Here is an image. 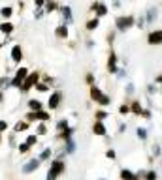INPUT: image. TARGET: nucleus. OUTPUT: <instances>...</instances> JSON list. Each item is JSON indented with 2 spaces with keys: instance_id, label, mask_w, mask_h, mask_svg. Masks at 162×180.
<instances>
[{
  "instance_id": "nucleus-1",
  "label": "nucleus",
  "mask_w": 162,
  "mask_h": 180,
  "mask_svg": "<svg viewBox=\"0 0 162 180\" xmlns=\"http://www.w3.org/2000/svg\"><path fill=\"white\" fill-rule=\"evenodd\" d=\"M60 173H64V163L60 160H57V162H53V165H51V169L47 173V180H55Z\"/></svg>"
},
{
  "instance_id": "nucleus-2",
  "label": "nucleus",
  "mask_w": 162,
  "mask_h": 180,
  "mask_svg": "<svg viewBox=\"0 0 162 180\" xmlns=\"http://www.w3.org/2000/svg\"><path fill=\"white\" fill-rule=\"evenodd\" d=\"M36 83H38V73H30V75L25 77V81L21 83V90H23V92H28V90H30Z\"/></svg>"
},
{
  "instance_id": "nucleus-3",
  "label": "nucleus",
  "mask_w": 162,
  "mask_h": 180,
  "mask_svg": "<svg viewBox=\"0 0 162 180\" xmlns=\"http://www.w3.org/2000/svg\"><path fill=\"white\" fill-rule=\"evenodd\" d=\"M90 98H92V100H96V101H100L102 105H107V103H109V98L104 96L96 86H92V88H90Z\"/></svg>"
},
{
  "instance_id": "nucleus-4",
  "label": "nucleus",
  "mask_w": 162,
  "mask_h": 180,
  "mask_svg": "<svg viewBox=\"0 0 162 180\" xmlns=\"http://www.w3.org/2000/svg\"><path fill=\"white\" fill-rule=\"evenodd\" d=\"M25 77H27V70H25V68H21V70L17 72V75L13 77V81H11V84L13 86H19L23 81H25Z\"/></svg>"
},
{
  "instance_id": "nucleus-5",
  "label": "nucleus",
  "mask_w": 162,
  "mask_h": 180,
  "mask_svg": "<svg viewBox=\"0 0 162 180\" xmlns=\"http://www.w3.org/2000/svg\"><path fill=\"white\" fill-rule=\"evenodd\" d=\"M132 22H134V19L132 17H119L117 19V27H119V30H125V28H128L130 25H132Z\"/></svg>"
},
{
  "instance_id": "nucleus-6",
  "label": "nucleus",
  "mask_w": 162,
  "mask_h": 180,
  "mask_svg": "<svg viewBox=\"0 0 162 180\" xmlns=\"http://www.w3.org/2000/svg\"><path fill=\"white\" fill-rule=\"evenodd\" d=\"M38 165H40V160H30L25 167H23V171L25 173H30V171H36L38 169Z\"/></svg>"
},
{
  "instance_id": "nucleus-7",
  "label": "nucleus",
  "mask_w": 162,
  "mask_h": 180,
  "mask_svg": "<svg viewBox=\"0 0 162 180\" xmlns=\"http://www.w3.org/2000/svg\"><path fill=\"white\" fill-rule=\"evenodd\" d=\"M28 118H40V120H49V115L43 111H36V112H30Z\"/></svg>"
},
{
  "instance_id": "nucleus-8",
  "label": "nucleus",
  "mask_w": 162,
  "mask_h": 180,
  "mask_svg": "<svg viewBox=\"0 0 162 180\" xmlns=\"http://www.w3.org/2000/svg\"><path fill=\"white\" fill-rule=\"evenodd\" d=\"M160 39H162V34H160V30H156V32L149 34V43H153V45H158V43H160Z\"/></svg>"
},
{
  "instance_id": "nucleus-9",
  "label": "nucleus",
  "mask_w": 162,
  "mask_h": 180,
  "mask_svg": "<svg viewBox=\"0 0 162 180\" xmlns=\"http://www.w3.org/2000/svg\"><path fill=\"white\" fill-rule=\"evenodd\" d=\"M59 101H60V94H59V92H55V94L49 98V103H47V105H49V109L59 107Z\"/></svg>"
},
{
  "instance_id": "nucleus-10",
  "label": "nucleus",
  "mask_w": 162,
  "mask_h": 180,
  "mask_svg": "<svg viewBox=\"0 0 162 180\" xmlns=\"http://www.w3.org/2000/svg\"><path fill=\"white\" fill-rule=\"evenodd\" d=\"M11 56H13V60H21V56H23V53H21V47H19V45H15V47L11 49Z\"/></svg>"
},
{
  "instance_id": "nucleus-11",
  "label": "nucleus",
  "mask_w": 162,
  "mask_h": 180,
  "mask_svg": "<svg viewBox=\"0 0 162 180\" xmlns=\"http://www.w3.org/2000/svg\"><path fill=\"white\" fill-rule=\"evenodd\" d=\"M94 133H96V135H106V128H104L102 122H96V124H94Z\"/></svg>"
},
{
  "instance_id": "nucleus-12",
  "label": "nucleus",
  "mask_w": 162,
  "mask_h": 180,
  "mask_svg": "<svg viewBox=\"0 0 162 180\" xmlns=\"http://www.w3.org/2000/svg\"><path fill=\"white\" fill-rule=\"evenodd\" d=\"M121 178H125V180H138V178H136L130 171H126V169H123V171H121Z\"/></svg>"
},
{
  "instance_id": "nucleus-13",
  "label": "nucleus",
  "mask_w": 162,
  "mask_h": 180,
  "mask_svg": "<svg viewBox=\"0 0 162 180\" xmlns=\"http://www.w3.org/2000/svg\"><path fill=\"white\" fill-rule=\"evenodd\" d=\"M28 107H30L32 111H40V109H42V103H40L38 100H30V101H28Z\"/></svg>"
},
{
  "instance_id": "nucleus-14",
  "label": "nucleus",
  "mask_w": 162,
  "mask_h": 180,
  "mask_svg": "<svg viewBox=\"0 0 162 180\" xmlns=\"http://www.w3.org/2000/svg\"><path fill=\"white\" fill-rule=\"evenodd\" d=\"M107 68H109V72H115V55H113V53L109 55V62H107Z\"/></svg>"
},
{
  "instance_id": "nucleus-15",
  "label": "nucleus",
  "mask_w": 162,
  "mask_h": 180,
  "mask_svg": "<svg viewBox=\"0 0 162 180\" xmlns=\"http://www.w3.org/2000/svg\"><path fill=\"white\" fill-rule=\"evenodd\" d=\"M57 36L66 38V36H68V28H66V27H59V28H57Z\"/></svg>"
},
{
  "instance_id": "nucleus-16",
  "label": "nucleus",
  "mask_w": 162,
  "mask_h": 180,
  "mask_svg": "<svg viewBox=\"0 0 162 180\" xmlns=\"http://www.w3.org/2000/svg\"><path fill=\"white\" fill-rule=\"evenodd\" d=\"M0 30H2L4 34H10V32L13 30V27L10 25V22H6V25H2V27H0Z\"/></svg>"
},
{
  "instance_id": "nucleus-17",
  "label": "nucleus",
  "mask_w": 162,
  "mask_h": 180,
  "mask_svg": "<svg viewBox=\"0 0 162 180\" xmlns=\"http://www.w3.org/2000/svg\"><path fill=\"white\" fill-rule=\"evenodd\" d=\"M62 13H64V19H66V22H70V21H72V15H70V8H64V10H62Z\"/></svg>"
},
{
  "instance_id": "nucleus-18",
  "label": "nucleus",
  "mask_w": 162,
  "mask_h": 180,
  "mask_svg": "<svg viewBox=\"0 0 162 180\" xmlns=\"http://www.w3.org/2000/svg\"><path fill=\"white\" fill-rule=\"evenodd\" d=\"M96 27H98V21H96V19H94V21H89V22H87V28H89V30L96 28Z\"/></svg>"
},
{
  "instance_id": "nucleus-19",
  "label": "nucleus",
  "mask_w": 162,
  "mask_h": 180,
  "mask_svg": "<svg viewBox=\"0 0 162 180\" xmlns=\"http://www.w3.org/2000/svg\"><path fill=\"white\" fill-rule=\"evenodd\" d=\"M23 129H27V124H25V122H19V124H15V131H23Z\"/></svg>"
},
{
  "instance_id": "nucleus-20",
  "label": "nucleus",
  "mask_w": 162,
  "mask_h": 180,
  "mask_svg": "<svg viewBox=\"0 0 162 180\" xmlns=\"http://www.w3.org/2000/svg\"><path fill=\"white\" fill-rule=\"evenodd\" d=\"M132 111L136 112V115H140V112H142V107H140V103H132Z\"/></svg>"
},
{
  "instance_id": "nucleus-21",
  "label": "nucleus",
  "mask_w": 162,
  "mask_h": 180,
  "mask_svg": "<svg viewBox=\"0 0 162 180\" xmlns=\"http://www.w3.org/2000/svg\"><path fill=\"white\" fill-rule=\"evenodd\" d=\"M49 156H51V150H43V152H42V156H40V160H47Z\"/></svg>"
},
{
  "instance_id": "nucleus-22",
  "label": "nucleus",
  "mask_w": 162,
  "mask_h": 180,
  "mask_svg": "<svg viewBox=\"0 0 162 180\" xmlns=\"http://www.w3.org/2000/svg\"><path fill=\"white\" fill-rule=\"evenodd\" d=\"M145 178H147V180H156V173H153V171H149V173L145 174Z\"/></svg>"
},
{
  "instance_id": "nucleus-23",
  "label": "nucleus",
  "mask_w": 162,
  "mask_h": 180,
  "mask_svg": "<svg viewBox=\"0 0 162 180\" xmlns=\"http://www.w3.org/2000/svg\"><path fill=\"white\" fill-rule=\"evenodd\" d=\"M138 135H140V139H145V137H147V131L142 128V129H138Z\"/></svg>"
},
{
  "instance_id": "nucleus-24",
  "label": "nucleus",
  "mask_w": 162,
  "mask_h": 180,
  "mask_svg": "<svg viewBox=\"0 0 162 180\" xmlns=\"http://www.w3.org/2000/svg\"><path fill=\"white\" fill-rule=\"evenodd\" d=\"M11 15V8H4L2 10V17H10Z\"/></svg>"
},
{
  "instance_id": "nucleus-25",
  "label": "nucleus",
  "mask_w": 162,
  "mask_h": 180,
  "mask_svg": "<svg viewBox=\"0 0 162 180\" xmlns=\"http://www.w3.org/2000/svg\"><path fill=\"white\" fill-rule=\"evenodd\" d=\"M28 146H30V145H27V143H23V145L19 146V150H21V152H28Z\"/></svg>"
},
{
  "instance_id": "nucleus-26",
  "label": "nucleus",
  "mask_w": 162,
  "mask_h": 180,
  "mask_svg": "<svg viewBox=\"0 0 162 180\" xmlns=\"http://www.w3.org/2000/svg\"><path fill=\"white\" fill-rule=\"evenodd\" d=\"M96 10H98V15H106V8L104 6H96Z\"/></svg>"
},
{
  "instance_id": "nucleus-27",
  "label": "nucleus",
  "mask_w": 162,
  "mask_h": 180,
  "mask_svg": "<svg viewBox=\"0 0 162 180\" xmlns=\"http://www.w3.org/2000/svg\"><path fill=\"white\" fill-rule=\"evenodd\" d=\"M34 143H36V137H34V135H30L28 141H27V145H34Z\"/></svg>"
},
{
  "instance_id": "nucleus-28",
  "label": "nucleus",
  "mask_w": 162,
  "mask_h": 180,
  "mask_svg": "<svg viewBox=\"0 0 162 180\" xmlns=\"http://www.w3.org/2000/svg\"><path fill=\"white\" fill-rule=\"evenodd\" d=\"M68 152H70V154L74 152V143L72 141H68Z\"/></svg>"
},
{
  "instance_id": "nucleus-29",
  "label": "nucleus",
  "mask_w": 162,
  "mask_h": 180,
  "mask_svg": "<svg viewBox=\"0 0 162 180\" xmlns=\"http://www.w3.org/2000/svg\"><path fill=\"white\" fill-rule=\"evenodd\" d=\"M6 128H8V124H6V122H4V120H0V131H4V129H6Z\"/></svg>"
},
{
  "instance_id": "nucleus-30",
  "label": "nucleus",
  "mask_w": 162,
  "mask_h": 180,
  "mask_svg": "<svg viewBox=\"0 0 162 180\" xmlns=\"http://www.w3.org/2000/svg\"><path fill=\"white\" fill-rule=\"evenodd\" d=\"M38 90H40V92H45V90H47V86H45V84H38Z\"/></svg>"
},
{
  "instance_id": "nucleus-31",
  "label": "nucleus",
  "mask_w": 162,
  "mask_h": 180,
  "mask_svg": "<svg viewBox=\"0 0 162 180\" xmlns=\"http://www.w3.org/2000/svg\"><path fill=\"white\" fill-rule=\"evenodd\" d=\"M96 117H98V118H106L107 115H106V112H104V111H100V112H96Z\"/></svg>"
},
{
  "instance_id": "nucleus-32",
  "label": "nucleus",
  "mask_w": 162,
  "mask_h": 180,
  "mask_svg": "<svg viewBox=\"0 0 162 180\" xmlns=\"http://www.w3.org/2000/svg\"><path fill=\"white\" fill-rule=\"evenodd\" d=\"M119 111H121V112H128V107H126V105H123V107H121Z\"/></svg>"
},
{
  "instance_id": "nucleus-33",
  "label": "nucleus",
  "mask_w": 162,
  "mask_h": 180,
  "mask_svg": "<svg viewBox=\"0 0 162 180\" xmlns=\"http://www.w3.org/2000/svg\"><path fill=\"white\" fill-rule=\"evenodd\" d=\"M107 158H115V152L113 150H107Z\"/></svg>"
},
{
  "instance_id": "nucleus-34",
  "label": "nucleus",
  "mask_w": 162,
  "mask_h": 180,
  "mask_svg": "<svg viewBox=\"0 0 162 180\" xmlns=\"http://www.w3.org/2000/svg\"><path fill=\"white\" fill-rule=\"evenodd\" d=\"M43 4V0H36V6H42Z\"/></svg>"
},
{
  "instance_id": "nucleus-35",
  "label": "nucleus",
  "mask_w": 162,
  "mask_h": 180,
  "mask_svg": "<svg viewBox=\"0 0 162 180\" xmlns=\"http://www.w3.org/2000/svg\"><path fill=\"white\" fill-rule=\"evenodd\" d=\"M0 100H2V94H0Z\"/></svg>"
},
{
  "instance_id": "nucleus-36",
  "label": "nucleus",
  "mask_w": 162,
  "mask_h": 180,
  "mask_svg": "<svg viewBox=\"0 0 162 180\" xmlns=\"http://www.w3.org/2000/svg\"><path fill=\"white\" fill-rule=\"evenodd\" d=\"M0 47H2V43H0Z\"/></svg>"
}]
</instances>
